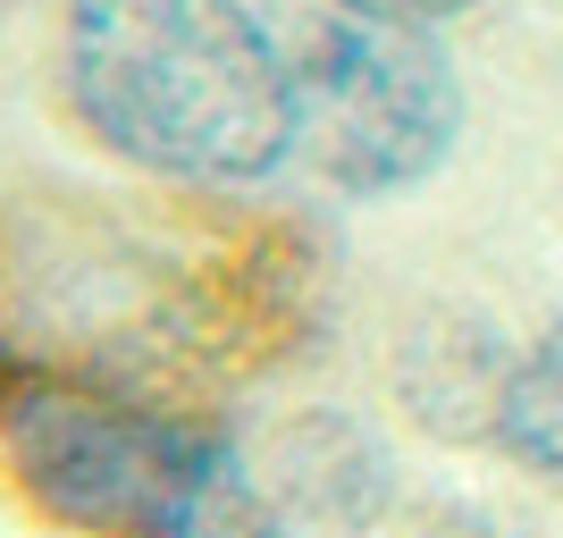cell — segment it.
Returning a JSON list of instances; mask_svg holds the SVG:
<instances>
[{"instance_id": "obj_1", "label": "cell", "mask_w": 563, "mask_h": 538, "mask_svg": "<svg viewBox=\"0 0 563 538\" xmlns=\"http://www.w3.org/2000/svg\"><path fill=\"white\" fill-rule=\"evenodd\" d=\"M76 118L177 186H261L295 152V68L244 0H68Z\"/></svg>"}, {"instance_id": "obj_5", "label": "cell", "mask_w": 563, "mask_h": 538, "mask_svg": "<svg viewBox=\"0 0 563 538\" xmlns=\"http://www.w3.org/2000/svg\"><path fill=\"white\" fill-rule=\"evenodd\" d=\"M387 9H404V18H463L471 0H387Z\"/></svg>"}, {"instance_id": "obj_4", "label": "cell", "mask_w": 563, "mask_h": 538, "mask_svg": "<svg viewBox=\"0 0 563 538\" xmlns=\"http://www.w3.org/2000/svg\"><path fill=\"white\" fill-rule=\"evenodd\" d=\"M488 438L505 446L530 480L563 488V320L539 328V337L505 362V387H496Z\"/></svg>"}, {"instance_id": "obj_2", "label": "cell", "mask_w": 563, "mask_h": 538, "mask_svg": "<svg viewBox=\"0 0 563 538\" xmlns=\"http://www.w3.org/2000/svg\"><path fill=\"white\" fill-rule=\"evenodd\" d=\"M0 463L85 538H269L219 429L76 362L0 353Z\"/></svg>"}, {"instance_id": "obj_3", "label": "cell", "mask_w": 563, "mask_h": 538, "mask_svg": "<svg viewBox=\"0 0 563 538\" xmlns=\"http://www.w3.org/2000/svg\"><path fill=\"white\" fill-rule=\"evenodd\" d=\"M295 143L303 161L353 202H387L438 177L463 135V85L429 18L387 0H320L295 43Z\"/></svg>"}]
</instances>
